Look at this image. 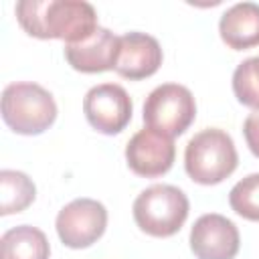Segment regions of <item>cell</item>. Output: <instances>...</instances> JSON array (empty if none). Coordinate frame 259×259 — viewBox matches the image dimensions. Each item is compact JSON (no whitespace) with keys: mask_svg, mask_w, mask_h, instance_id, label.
<instances>
[{"mask_svg":"<svg viewBox=\"0 0 259 259\" xmlns=\"http://www.w3.org/2000/svg\"><path fill=\"white\" fill-rule=\"evenodd\" d=\"M251 67H253L255 79H257V83H259V57H251Z\"/></svg>","mask_w":259,"mask_h":259,"instance_id":"obj_17","label":"cell"},{"mask_svg":"<svg viewBox=\"0 0 259 259\" xmlns=\"http://www.w3.org/2000/svg\"><path fill=\"white\" fill-rule=\"evenodd\" d=\"M229 204L239 217L259 223V172L245 176L231 188Z\"/></svg>","mask_w":259,"mask_h":259,"instance_id":"obj_15","label":"cell"},{"mask_svg":"<svg viewBox=\"0 0 259 259\" xmlns=\"http://www.w3.org/2000/svg\"><path fill=\"white\" fill-rule=\"evenodd\" d=\"M132 99L117 83H101L87 91L83 99V113L89 125L105 136L119 134L132 119Z\"/></svg>","mask_w":259,"mask_h":259,"instance_id":"obj_7","label":"cell"},{"mask_svg":"<svg viewBox=\"0 0 259 259\" xmlns=\"http://www.w3.org/2000/svg\"><path fill=\"white\" fill-rule=\"evenodd\" d=\"M55 227L63 245L71 249H85L105 233L107 210L99 200L75 198L59 210Z\"/></svg>","mask_w":259,"mask_h":259,"instance_id":"obj_6","label":"cell"},{"mask_svg":"<svg viewBox=\"0 0 259 259\" xmlns=\"http://www.w3.org/2000/svg\"><path fill=\"white\" fill-rule=\"evenodd\" d=\"M47 235L30 225H18L0 239V259H49Z\"/></svg>","mask_w":259,"mask_h":259,"instance_id":"obj_13","label":"cell"},{"mask_svg":"<svg viewBox=\"0 0 259 259\" xmlns=\"http://www.w3.org/2000/svg\"><path fill=\"white\" fill-rule=\"evenodd\" d=\"M18 24L34 38H59L75 45L97 28V12L85 0H20L14 8Z\"/></svg>","mask_w":259,"mask_h":259,"instance_id":"obj_1","label":"cell"},{"mask_svg":"<svg viewBox=\"0 0 259 259\" xmlns=\"http://www.w3.org/2000/svg\"><path fill=\"white\" fill-rule=\"evenodd\" d=\"M239 164L233 138L219 127H206L190 138L184 150L186 174L204 186L229 178Z\"/></svg>","mask_w":259,"mask_h":259,"instance_id":"obj_2","label":"cell"},{"mask_svg":"<svg viewBox=\"0 0 259 259\" xmlns=\"http://www.w3.org/2000/svg\"><path fill=\"white\" fill-rule=\"evenodd\" d=\"M186 194L172 184H152L134 200L136 225L152 237L176 235L188 217Z\"/></svg>","mask_w":259,"mask_h":259,"instance_id":"obj_4","label":"cell"},{"mask_svg":"<svg viewBox=\"0 0 259 259\" xmlns=\"http://www.w3.org/2000/svg\"><path fill=\"white\" fill-rule=\"evenodd\" d=\"M119 51V36H115L109 28L99 26L89 38L65 45L67 63L81 73H103L115 69Z\"/></svg>","mask_w":259,"mask_h":259,"instance_id":"obj_11","label":"cell"},{"mask_svg":"<svg viewBox=\"0 0 259 259\" xmlns=\"http://www.w3.org/2000/svg\"><path fill=\"white\" fill-rule=\"evenodd\" d=\"M243 136H245V142H247L249 150L253 152V156L259 158V111H253L247 115V119L243 123Z\"/></svg>","mask_w":259,"mask_h":259,"instance_id":"obj_16","label":"cell"},{"mask_svg":"<svg viewBox=\"0 0 259 259\" xmlns=\"http://www.w3.org/2000/svg\"><path fill=\"white\" fill-rule=\"evenodd\" d=\"M239 245V229L219 212L198 217L190 229V249L196 259H235Z\"/></svg>","mask_w":259,"mask_h":259,"instance_id":"obj_9","label":"cell"},{"mask_svg":"<svg viewBox=\"0 0 259 259\" xmlns=\"http://www.w3.org/2000/svg\"><path fill=\"white\" fill-rule=\"evenodd\" d=\"M2 119L22 136H38L57 119V103L53 95L30 81H16L2 91Z\"/></svg>","mask_w":259,"mask_h":259,"instance_id":"obj_3","label":"cell"},{"mask_svg":"<svg viewBox=\"0 0 259 259\" xmlns=\"http://www.w3.org/2000/svg\"><path fill=\"white\" fill-rule=\"evenodd\" d=\"M196 117V101L188 87L164 83L150 91L144 101V121L168 138L184 134Z\"/></svg>","mask_w":259,"mask_h":259,"instance_id":"obj_5","label":"cell"},{"mask_svg":"<svg viewBox=\"0 0 259 259\" xmlns=\"http://www.w3.org/2000/svg\"><path fill=\"white\" fill-rule=\"evenodd\" d=\"M223 42L233 51H247L259 45V4H233L219 22Z\"/></svg>","mask_w":259,"mask_h":259,"instance_id":"obj_12","label":"cell"},{"mask_svg":"<svg viewBox=\"0 0 259 259\" xmlns=\"http://www.w3.org/2000/svg\"><path fill=\"white\" fill-rule=\"evenodd\" d=\"M174 158V140L150 127L136 132L125 146V160L130 170L144 178H156L166 174L172 168Z\"/></svg>","mask_w":259,"mask_h":259,"instance_id":"obj_8","label":"cell"},{"mask_svg":"<svg viewBox=\"0 0 259 259\" xmlns=\"http://www.w3.org/2000/svg\"><path fill=\"white\" fill-rule=\"evenodd\" d=\"M162 65L160 42L146 32H125L119 36V51L115 61V71L130 79L140 81L152 77Z\"/></svg>","mask_w":259,"mask_h":259,"instance_id":"obj_10","label":"cell"},{"mask_svg":"<svg viewBox=\"0 0 259 259\" xmlns=\"http://www.w3.org/2000/svg\"><path fill=\"white\" fill-rule=\"evenodd\" d=\"M36 196L34 182L18 170L0 172V214L24 210Z\"/></svg>","mask_w":259,"mask_h":259,"instance_id":"obj_14","label":"cell"}]
</instances>
